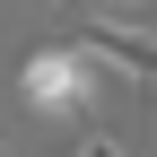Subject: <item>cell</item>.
Segmentation results:
<instances>
[{
    "label": "cell",
    "instance_id": "obj_2",
    "mask_svg": "<svg viewBox=\"0 0 157 157\" xmlns=\"http://www.w3.org/2000/svg\"><path fill=\"white\" fill-rule=\"evenodd\" d=\"M78 44H87L105 70H122L131 87L157 96V35L140 26V17H87V26H78Z\"/></svg>",
    "mask_w": 157,
    "mask_h": 157
},
{
    "label": "cell",
    "instance_id": "obj_3",
    "mask_svg": "<svg viewBox=\"0 0 157 157\" xmlns=\"http://www.w3.org/2000/svg\"><path fill=\"white\" fill-rule=\"evenodd\" d=\"M105 9H140V0H105Z\"/></svg>",
    "mask_w": 157,
    "mask_h": 157
},
{
    "label": "cell",
    "instance_id": "obj_1",
    "mask_svg": "<svg viewBox=\"0 0 157 157\" xmlns=\"http://www.w3.org/2000/svg\"><path fill=\"white\" fill-rule=\"evenodd\" d=\"M17 96L35 113H52V122H78L96 105V52L87 44H35L26 70H17Z\"/></svg>",
    "mask_w": 157,
    "mask_h": 157
}]
</instances>
